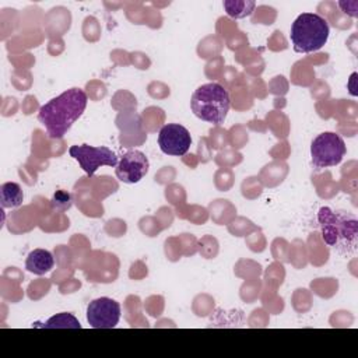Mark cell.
I'll use <instances>...</instances> for the list:
<instances>
[{
  "mask_svg": "<svg viewBox=\"0 0 358 358\" xmlns=\"http://www.w3.org/2000/svg\"><path fill=\"white\" fill-rule=\"evenodd\" d=\"M73 200H71V194L67 190H56L52 200H50V206L53 210L56 211H66L71 207Z\"/></svg>",
  "mask_w": 358,
  "mask_h": 358,
  "instance_id": "14",
  "label": "cell"
},
{
  "mask_svg": "<svg viewBox=\"0 0 358 358\" xmlns=\"http://www.w3.org/2000/svg\"><path fill=\"white\" fill-rule=\"evenodd\" d=\"M120 319V305L112 298L101 296L87 306V320L94 329H113Z\"/></svg>",
  "mask_w": 358,
  "mask_h": 358,
  "instance_id": "7",
  "label": "cell"
},
{
  "mask_svg": "<svg viewBox=\"0 0 358 358\" xmlns=\"http://www.w3.org/2000/svg\"><path fill=\"white\" fill-rule=\"evenodd\" d=\"M70 157H73L81 169L88 175L92 176L98 168L101 166H112L116 168L119 159L116 154L105 145L94 147L88 144H81V145H71L69 150Z\"/></svg>",
  "mask_w": 358,
  "mask_h": 358,
  "instance_id": "6",
  "label": "cell"
},
{
  "mask_svg": "<svg viewBox=\"0 0 358 358\" xmlns=\"http://www.w3.org/2000/svg\"><path fill=\"white\" fill-rule=\"evenodd\" d=\"M327 21L315 13L299 14L291 25V42L296 53H312L324 46L329 39Z\"/></svg>",
  "mask_w": 358,
  "mask_h": 358,
  "instance_id": "4",
  "label": "cell"
},
{
  "mask_svg": "<svg viewBox=\"0 0 358 358\" xmlns=\"http://www.w3.org/2000/svg\"><path fill=\"white\" fill-rule=\"evenodd\" d=\"M150 169L148 158L138 150H130L119 159L116 165V176L123 183L140 182Z\"/></svg>",
  "mask_w": 358,
  "mask_h": 358,
  "instance_id": "9",
  "label": "cell"
},
{
  "mask_svg": "<svg viewBox=\"0 0 358 358\" xmlns=\"http://www.w3.org/2000/svg\"><path fill=\"white\" fill-rule=\"evenodd\" d=\"M88 96L81 88H70L39 108L38 120L50 138H62L81 117Z\"/></svg>",
  "mask_w": 358,
  "mask_h": 358,
  "instance_id": "1",
  "label": "cell"
},
{
  "mask_svg": "<svg viewBox=\"0 0 358 358\" xmlns=\"http://www.w3.org/2000/svg\"><path fill=\"white\" fill-rule=\"evenodd\" d=\"M317 221L324 243L340 256L350 257L358 248V218L345 210H331L320 207Z\"/></svg>",
  "mask_w": 358,
  "mask_h": 358,
  "instance_id": "2",
  "label": "cell"
},
{
  "mask_svg": "<svg viewBox=\"0 0 358 358\" xmlns=\"http://www.w3.org/2000/svg\"><path fill=\"white\" fill-rule=\"evenodd\" d=\"M231 106L228 91L218 83L200 85L192 95V112L203 122L215 126L224 123Z\"/></svg>",
  "mask_w": 358,
  "mask_h": 358,
  "instance_id": "3",
  "label": "cell"
},
{
  "mask_svg": "<svg viewBox=\"0 0 358 358\" xmlns=\"http://www.w3.org/2000/svg\"><path fill=\"white\" fill-rule=\"evenodd\" d=\"M224 8L232 18H245L252 14L256 3L253 0H225Z\"/></svg>",
  "mask_w": 358,
  "mask_h": 358,
  "instance_id": "13",
  "label": "cell"
},
{
  "mask_svg": "<svg viewBox=\"0 0 358 358\" xmlns=\"http://www.w3.org/2000/svg\"><path fill=\"white\" fill-rule=\"evenodd\" d=\"M345 152V143L337 133H320L313 138L310 144L312 166L316 169L336 166L341 162Z\"/></svg>",
  "mask_w": 358,
  "mask_h": 358,
  "instance_id": "5",
  "label": "cell"
},
{
  "mask_svg": "<svg viewBox=\"0 0 358 358\" xmlns=\"http://www.w3.org/2000/svg\"><path fill=\"white\" fill-rule=\"evenodd\" d=\"M55 266V259L52 253L46 249H34L29 252L25 260V268L29 273H34L36 275H43L49 273Z\"/></svg>",
  "mask_w": 358,
  "mask_h": 358,
  "instance_id": "10",
  "label": "cell"
},
{
  "mask_svg": "<svg viewBox=\"0 0 358 358\" xmlns=\"http://www.w3.org/2000/svg\"><path fill=\"white\" fill-rule=\"evenodd\" d=\"M32 327H42V329H81L80 322L77 317L69 312L57 313L49 317L45 323H34Z\"/></svg>",
  "mask_w": 358,
  "mask_h": 358,
  "instance_id": "12",
  "label": "cell"
},
{
  "mask_svg": "<svg viewBox=\"0 0 358 358\" xmlns=\"http://www.w3.org/2000/svg\"><path fill=\"white\" fill-rule=\"evenodd\" d=\"M24 193L18 183L6 182L0 186V204L3 208H15L22 204Z\"/></svg>",
  "mask_w": 358,
  "mask_h": 358,
  "instance_id": "11",
  "label": "cell"
},
{
  "mask_svg": "<svg viewBox=\"0 0 358 358\" xmlns=\"http://www.w3.org/2000/svg\"><path fill=\"white\" fill-rule=\"evenodd\" d=\"M192 144V136L189 130L178 123H168L161 127L158 133V145L166 155L182 157Z\"/></svg>",
  "mask_w": 358,
  "mask_h": 358,
  "instance_id": "8",
  "label": "cell"
}]
</instances>
